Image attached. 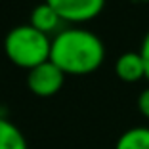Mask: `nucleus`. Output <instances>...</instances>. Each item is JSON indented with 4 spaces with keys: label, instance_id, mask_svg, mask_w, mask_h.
I'll use <instances>...</instances> for the list:
<instances>
[{
    "label": "nucleus",
    "instance_id": "1",
    "mask_svg": "<svg viewBox=\"0 0 149 149\" xmlns=\"http://www.w3.org/2000/svg\"><path fill=\"white\" fill-rule=\"evenodd\" d=\"M50 59L65 74H90L105 59V44L88 29L67 27L54 35Z\"/></svg>",
    "mask_w": 149,
    "mask_h": 149
},
{
    "label": "nucleus",
    "instance_id": "2",
    "mask_svg": "<svg viewBox=\"0 0 149 149\" xmlns=\"http://www.w3.org/2000/svg\"><path fill=\"white\" fill-rule=\"evenodd\" d=\"M4 54L15 67L29 71L50 59L52 38H50V35L35 29L31 23L17 25L10 29L6 35Z\"/></svg>",
    "mask_w": 149,
    "mask_h": 149
},
{
    "label": "nucleus",
    "instance_id": "3",
    "mask_svg": "<svg viewBox=\"0 0 149 149\" xmlns=\"http://www.w3.org/2000/svg\"><path fill=\"white\" fill-rule=\"evenodd\" d=\"M65 77L67 74L48 59L27 71V88L38 97H52L63 88Z\"/></svg>",
    "mask_w": 149,
    "mask_h": 149
},
{
    "label": "nucleus",
    "instance_id": "4",
    "mask_svg": "<svg viewBox=\"0 0 149 149\" xmlns=\"http://www.w3.org/2000/svg\"><path fill=\"white\" fill-rule=\"evenodd\" d=\"M65 23H86L103 12L105 0H46Z\"/></svg>",
    "mask_w": 149,
    "mask_h": 149
},
{
    "label": "nucleus",
    "instance_id": "5",
    "mask_svg": "<svg viewBox=\"0 0 149 149\" xmlns=\"http://www.w3.org/2000/svg\"><path fill=\"white\" fill-rule=\"evenodd\" d=\"M115 74L123 82H128V84L140 82L141 79H145V63L140 50L120 54L118 59L115 61Z\"/></svg>",
    "mask_w": 149,
    "mask_h": 149
},
{
    "label": "nucleus",
    "instance_id": "6",
    "mask_svg": "<svg viewBox=\"0 0 149 149\" xmlns=\"http://www.w3.org/2000/svg\"><path fill=\"white\" fill-rule=\"evenodd\" d=\"M29 23H31L35 29L46 33V35H57V33L61 31L59 27H61L65 21H63V19L59 17V13L44 0L42 4H38V6L33 8Z\"/></svg>",
    "mask_w": 149,
    "mask_h": 149
},
{
    "label": "nucleus",
    "instance_id": "7",
    "mask_svg": "<svg viewBox=\"0 0 149 149\" xmlns=\"http://www.w3.org/2000/svg\"><path fill=\"white\" fill-rule=\"evenodd\" d=\"M0 149H27L23 132L6 117H0Z\"/></svg>",
    "mask_w": 149,
    "mask_h": 149
},
{
    "label": "nucleus",
    "instance_id": "8",
    "mask_svg": "<svg viewBox=\"0 0 149 149\" xmlns=\"http://www.w3.org/2000/svg\"><path fill=\"white\" fill-rule=\"evenodd\" d=\"M115 149H149V126L128 128L118 136Z\"/></svg>",
    "mask_w": 149,
    "mask_h": 149
},
{
    "label": "nucleus",
    "instance_id": "9",
    "mask_svg": "<svg viewBox=\"0 0 149 149\" xmlns=\"http://www.w3.org/2000/svg\"><path fill=\"white\" fill-rule=\"evenodd\" d=\"M138 111L141 113V117H145L149 120V86L145 90H141L138 96Z\"/></svg>",
    "mask_w": 149,
    "mask_h": 149
},
{
    "label": "nucleus",
    "instance_id": "10",
    "mask_svg": "<svg viewBox=\"0 0 149 149\" xmlns=\"http://www.w3.org/2000/svg\"><path fill=\"white\" fill-rule=\"evenodd\" d=\"M140 54H141V57H143V63H145V79L149 80V31L145 33L143 40H141Z\"/></svg>",
    "mask_w": 149,
    "mask_h": 149
}]
</instances>
